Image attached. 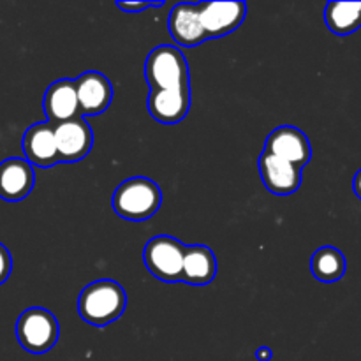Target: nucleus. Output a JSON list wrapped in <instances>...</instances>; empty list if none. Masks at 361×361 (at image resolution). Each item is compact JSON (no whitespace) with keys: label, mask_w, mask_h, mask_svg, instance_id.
Segmentation results:
<instances>
[{"label":"nucleus","mask_w":361,"mask_h":361,"mask_svg":"<svg viewBox=\"0 0 361 361\" xmlns=\"http://www.w3.org/2000/svg\"><path fill=\"white\" fill-rule=\"evenodd\" d=\"M345 267L348 264H345L344 254L335 247H321L310 259L312 275L324 284H331L344 277Z\"/></svg>","instance_id":"nucleus-18"},{"label":"nucleus","mask_w":361,"mask_h":361,"mask_svg":"<svg viewBox=\"0 0 361 361\" xmlns=\"http://www.w3.org/2000/svg\"><path fill=\"white\" fill-rule=\"evenodd\" d=\"M200 20L208 39L235 32L247 14L245 2H197Z\"/></svg>","instance_id":"nucleus-6"},{"label":"nucleus","mask_w":361,"mask_h":361,"mask_svg":"<svg viewBox=\"0 0 361 361\" xmlns=\"http://www.w3.org/2000/svg\"><path fill=\"white\" fill-rule=\"evenodd\" d=\"M60 326L56 317L42 307H30L16 321V337L21 348L32 355H44L56 344Z\"/></svg>","instance_id":"nucleus-4"},{"label":"nucleus","mask_w":361,"mask_h":361,"mask_svg":"<svg viewBox=\"0 0 361 361\" xmlns=\"http://www.w3.org/2000/svg\"><path fill=\"white\" fill-rule=\"evenodd\" d=\"M264 152L277 155V157L291 162L293 166L300 169L309 164L310 157H312V148H310V141L307 134L302 133L298 127L293 126H282L275 129L267 137Z\"/></svg>","instance_id":"nucleus-8"},{"label":"nucleus","mask_w":361,"mask_h":361,"mask_svg":"<svg viewBox=\"0 0 361 361\" xmlns=\"http://www.w3.org/2000/svg\"><path fill=\"white\" fill-rule=\"evenodd\" d=\"M11 271H13V257L7 247L0 243V286L9 279Z\"/></svg>","instance_id":"nucleus-19"},{"label":"nucleus","mask_w":361,"mask_h":361,"mask_svg":"<svg viewBox=\"0 0 361 361\" xmlns=\"http://www.w3.org/2000/svg\"><path fill=\"white\" fill-rule=\"evenodd\" d=\"M25 161L30 166H39V168H51L59 162V152H56L55 143V127L49 122H39L28 127L25 133L23 141Z\"/></svg>","instance_id":"nucleus-11"},{"label":"nucleus","mask_w":361,"mask_h":361,"mask_svg":"<svg viewBox=\"0 0 361 361\" xmlns=\"http://www.w3.org/2000/svg\"><path fill=\"white\" fill-rule=\"evenodd\" d=\"M324 21L334 34H353L361 27V2H330L324 9Z\"/></svg>","instance_id":"nucleus-17"},{"label":"nucleus","mask_w":361,"mask_h":361,"mask_svg":"<svg viewBox=\"0 0 361 361\" xmlns=\"http://www.w3.org/2000/svg\"><path fill=\"white\" fill-rule=\"evenodd\" d=\"M215 275H217V259L210 247H185L182 282L190 286H207L214 281Z\"/></svg>","instance_id":"nucleus-16"},{"label":"nucleus","mask_w":361,"mask_h":361,"mask_svg":"<svg viewBox=\"0 0 361 361\" xmlns=\"http://www.w3.org/2000/svg\"><path fill=\"white\" fill-rule=\"evenodd\" d=\"M259 175L264 187L277 196L296 192L302 183V169L264 150L259 157Z\"/></svg>","instance_id":"nucleus-10"},{"label":"nucleus","mask_w":361,"mask_h":361,"mask_svg":"<svg viewBox=\"0 0 361 361\" xmlns=\"http://www.w3.org/2000/svg\"><path fill=\"white\" fill-rule=\"evenodd\" d=\"M35 183L34 168L25 159L11 157L0 162V197L4 201L25 200Z\"/></svg>","instance_id":"nucleus-14"},{"label":"nucleus","mask_w":361,"mask_h":361,"mask_svg":"<svg viewBox=\"0 0 361 361\" xmlns=\"http://www.w3.org/2000/svg\"><path fill=\"white\" fill-rule=\"evenodd\" d=\"M118 9L126 11V13H141L150 7H162L164 2H116Z\"/></svg>","instance_id":"nucleus-20"},{"label":"nucleus","mask_w":361,"mask_h":361,"mask_svg":"<svg viewBox=\"0 0 361 361\" xmlns=\"http://www.w3.org/2000/svg\"><path fill=\"white\" fill-rule=\"evenodd\" d=\"M353 189H355L356 196H358L360 200H361V169H360L358 173H356V176H355V182H353Z\"/></svg>","instance_id":"nucleus-22"},{"label":"nucleus","mask_w":361,"mask_h":361,"mask_svg":"<svg viewBox=\"0 0 361 361\" xmlns=\"http://www.w3.org/2000/svg\"><path fill=\"white\" fill-rule=\"evenodd\" d=\"M257 361H270L271 360V349L270 348H259L256 351Z\"/></svg>","instance_id":"nucleus-21"},{"label":"nucleus","mask_w":361,"mask_h":361,"mask_svg":"<svg viewBox=\"0 0 361 361\" xmlns=\"http://www.w3.org/2000/svg\"><path fill=\"white\" fill-rule=\"evenodd\" d=\"M126 307V289L111 279L92 282L78 298V314L81 319L97 328H104L118 319Z\"/></svg>","instance_id":"nucleus-1"},{"label":"nucleus","mask_w":361,"mask_h":361,"mask_svg":"<svg viewBox=\"0 0 361 361\" xmlns=\"http://www.w3.org/2000/svg\"><path fill=\"white\" fill-rule=\"evenodd\" d=\"M183 254L185 245L180 240L168 235H159L148 240L143 250V261L147 270L155 279L168 284L182 282Z\"/></svg>","instance_id":"nucleus-5"},{"label":"nucleus","mask_w":361,"mask_h":361,"mask_svg":"<svg viewBox=\"0 0 361 361\" xmlns=\"http://www.w3.org/2000/svg\"><path fill=\"white\" fill-rule=\"evenodd\" d=\"M145 78L150 90L190 87L189 63L182 49L175 46H157L145 62Z\"/></svg>","instance_id":"nucleus-3"},{"label":"nucleus","mask_w":361,"mask_h":361,"mask_svg":"<svg viewBox=\"0 0 361 361\" xmlns=\"http://www.w3.org/2000/svg\"><path fill=\"white\" fill-rule=\"evenodd\" d=\"M42 106H44L46 118L51 126H59V123L69 122V120L81 116L74 80L63 78V80L49 85L44 94Z\"/></svg>","instance_id":"nucleus-13"},{"label":"nucleus","mask_w":361,"mask_h":361,"mask_svg":"<svg viewBox=\"0 0 361 361\" xmlns=\"http://www.w3.org/2000/svg\"><path fill=\"white\" fill-rule=\"evenodd\" d=\"M168 27L175 42H178L180 46H187V48L201 44L208 39L207 32L201 25L197 4H176L169 13Z\"/></svg>","instance_id":"nucleus-15"},{"label":"nucleus","mask_w":361,"mask_h":361,"mask_svg":"<svg viewBox=\"0 0 361 361\" xmlns=\"http://www.w3.org/2000/svg\"><path fill=\"white\" fill-rule=\"evenodd\" d=\"M152 118L161 123H178L190 109V87L150 90L147 101Z\"/></svg>","instance_id":"nucleus-12"},{"label":"nucleus","mask_w":361,"mask_h":361,"mask_svg":"<svg viewBox=\"0 0 361 361\" xmlns=\"http://www.w3.org/2000/svg\"><path fill=\"white\" fill-rule=\"evenodd\" d=\"M162 203L157 183L145 176H134L116 187L113 194V210L127 221H147L154 217Z\"/></svg>","instance_id":"nucleus-2"},{"label":"nucleus","mask_w":361,"mask_h":361,"mask_svg":"<svg viewBox=\"0 0 361 361\" xmlns=\"http://www.w3.org/2000/svg\"><path fill=\"white\" fill-rule=\"evenodd\" d=\"M53 127L59 162H78L87 157L94 145V133L83 116Z\"/></svg>","instance_id":"nucleus-7"},{"label":"nucleus","mask_w":361,"mask_h":361,"mask_svg":"<svg viewBox=\"0 0 361 361\" xmlns=\"http://www.w3.org/2000/svg\"><path fill=\"white\" fill-rule=\"evenodd\" d=\"M81 116L104 113L113 101L111 81L99 71H87L74 80Z\"/></svg>","instance_id":"nucleus-9"}]
</instances>
